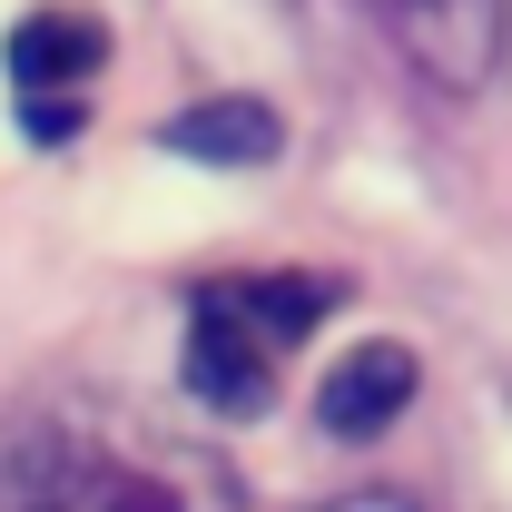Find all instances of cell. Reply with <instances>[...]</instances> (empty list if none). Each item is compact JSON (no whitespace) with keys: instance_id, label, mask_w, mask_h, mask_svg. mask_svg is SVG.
<instances>
[{"instance_id":"1","label":"cell","mask_w":512,"mask_h":512,"mask_svg":"<svg viewBox=\"0 0 512 512\" xmlns=\"http://www.w3.org/2000/svg\"><path fill=\"white\" fill-rule=\"evenodd\" d=\"M40 512H237V483L188 444H138V453H69L50 473Z\"/></svg>"},{"instance_id":"2","label":"cell","mask_w":512,"mask_h":512,"mask_svg":"<svg viewBox=\"0 0 512 512\" xmlns=\"http://www.w3.org/2000/svg\"><path fill=\"white\" fill-rule=\"evenodd\" d=\"M384 30H394V50L414 79H434L453 99H483V89H503L512 69V0H375Z\"/></svg>"},{"instance_id":"3","label":"cell","mask_w":512,"mask_h":512,"mask_svg":"<svg viewBox=\"0 0 512 512\" xmlns=\"http://www.w3.org/2000/svg\"><path fill=\"white\" fill-rule=\"evenodd\" d=\"M266 365H276V345L256 335L217 286H197L188 296V394L197 404H217V414H266Z\"/></svg>"},{"instance_id":"4","label":"cell","mask_w":512,"mask_h":512,"mask_svg":"<svg viewBox=\"0 0 512 512\" xmlns=\"http://www.w3.org/2000/svg\"><path fill=\"white\" fill-rule=\"evenodd\" d=\"M414 375H424V365H414V345H384V335H375V345H355V355H335V365H325L316 424L335 434V444H375L384 424L414 404Z\"/></svg>"},{"instance_id":"5","label":"cell","mask_w":512,"mask_h":512,"mask_svg":"<svg viewBox=\"0 0 512 512\" xmlns=\"http://www.w3.org/2000/svg\"><path fill=\"white\" fill-rule=\"evenodd\" d=\"M158 148L188 158V168H276L286 119L266 99H247V89H217V99H188L178 119H158Z\"/></svg>"},{"instance_id":"6","label":"cell","mask_w":512,"mask_h":512,"mask_svg":"<svg viewBox=\"0 0 512 512\" xmlns=\"http://www.w3.org/2000/svg\"><path fill=\"white\" fill-rule=\"evenodd\" d=\"M0 69H10L20 99H40V89H89V79L109 69V20H99V10H30V20H10Z\"/></svg>"},{"instance_id":"7","label":"cell","mask_w":512,"mask_h":512,"mask_svg":"<svg viewBox=\"0 0 512 512\" xmlns=\"http://www.w3.org/2000/svg\"><path fill=\"white\" fill-rule=\"evenodd\" d=\"M217 296H227L266 345H306V335L335 316V296H345V286H335V276H227Z\"/></svg>"},{"instance_id":"8","label":"cell","mask_w":512,"mask_h":512,"mask_svg":"<svg viewBox=\"0 0 512 512\" xmlns=\"http://www.w3.org/2000/svg\"><path fill=\"white\" fill-rule=\"evenodd\" d=\"M20 128H30L40 148H69V138L89 128V89H40V99H20Z\"/></svg>"},{"instance_id":"9","label":"cell","mask_w":512,"mask_h":512,"mask_svg":"<svg viewBox=\"0 0 512 512\" xmlns=\"http://www.w3.org/2000/svg\"><path fill=\"white\" fill-rule=\"evenodd\" d=\"M276 10H286V20H316V0H276Z\"/></svg>"},{"instance_id":"10","label":"cell","mask_w":512,"mask_h":512,"mask_svg":"<svg viewBox=\"0 0 512 512\" xmlns=\"http://www.w3.org/2000/svg\"><path fill=\"white\" fill-rule=\"evenodd\" d=\"M335 512H404V503H335Z\"/></svg>"}]
</instances>
